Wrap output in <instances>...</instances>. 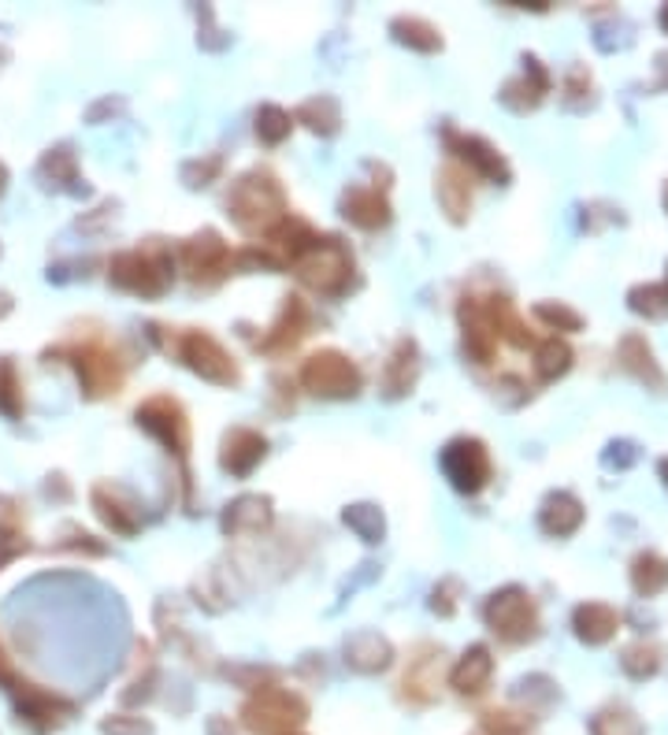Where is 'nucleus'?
Here are the masks:
<instances>
[{
  "label": "nucleus",
  "instance_id": "c756f323",
  "mask_svg": "<svg viewBox=\"0 0 668 735\" xmlns=\"http://www.w3.org/2000/svg\"><path fill=\"white\" fill-rule=\"evenodd\" d=\"M342 524L350 527L361 542H383V535H387V516H383L379 505L372 502H356V505H345L342 509Z\"/></svg>",
  "mask_w": 668,
  "mask_h": 735
},
{
  "label": "nucleus",
  "instance_id": "3c124183",
  "mask_svg": "<svg viewBox=\"0 0 668 735\" xmlns=\"http://www.w3.org/2000/svg\"><path fill=\"white\" fill-rule=\"evenodd\" d=\"M657 472H661V479H665V487H668V457H661V465H657Z\"/></svg>",
  "mask_w": 668,
  "mask_h": 735
},
{
  "label": "nucleus",
  "instance_id": "1a4fd4ad",
  "mask_svg": "<svg viewBox=\"0 0 668 735\" xmlns=\"http://www.w3.org/2000/svg\"><path fill=\"white\" fill-rule=\"evenodd\" d=\"M438 465L446 472L449 487L460 490V494H479V490L491 483V454L472 435L449 439L446 450L438 454Z\"/></svg>",
  "mask_w": 668,
  "mask_h": 735
},
{
  "label": "nucleus",
  "instance_id": "f3484780",
  "mask_svg": "<svg viewBox=\"0 0 668 735\" xmlns=\"http://www.w3.org/2000/svg\"><path fill=\"white\" fill-rule=\"evenodd\" d=\"M338 209H342L345 220L353 223V228L361 231H383L390 223V201L383 190H375V186H345L342 190V201H338Z\"/></svg>",
  "mask_w": 668,
  "mask_h": 735
},
{
  "label": "nucleus",
  "instance_id": "0eeeda50",
  "mask_svg": "<svg viewBox=\"0 0 668 735\" xmlns=\"http://www.w3.org/2000/svg\"><path fill=\"white\" fill-rule=\"evenodd\" d=\"M45 357H68L71 368L79 372V386L86 398H108L124 386V361L108 350L105 342H82V346H60Z\"/></svg>",
  "mask_w": 668,
  "mask_h": 735
},
{
  "label": "nucleus",
  "instance_id": "a211bd4d",
  "mask_svg": "<svg viewBox=\"0 0 668 735\" xmlns=\"http://www.w3.org/2000/svg\"><path fill=\"white\" fill-rule=\"evenodd\" d=\"M271 521H276V509H271L268 494H238L234 502H227L220 516L223 535L238 539V535H260L268 532Z\"/></svg>",
  "mask_w": 668,
  "mask_h": 735
},
{
  "label": "nucleus",
  "instance_id": "f8f14e48",
  "mask_svg": "<svg viewBox=\"0 0 668 735\" xmlns=\"http://www.w3.org/2000/svg\"><path fill=\"white\" fill-rule=\"evenodd\" d=\"M442 141H446V149L454 153V160H460V164H465L468 175H479V178H487V183H497V186H505L513 178L509 160L497 153V149L487 138L460 135V130L446 127V130H442Z\"/></svg>",
  "mask_w": 668,
  "mask_h": 735
},
{
  "label": "nucleus",
  "instance_id": "58836bf2",
  "mask_svg": "<svg viewBox=\"0 0 668 735\" xmlns=\"http://www.w3.org/2000/svg\"><path fill=\"white\" fill-rule=\"evenodd\" d=\"M535 316L542 319V324H550V327H558V331H579L583 327V316L576 313V308H569V305H553V301H542V305H535Z\"/></svg>",
  "mask_w": 668,
  "mask_h": 735
},
{
  "label": "nucleus",
  "instance_id": "6ab92c4d",
  "mask_svg": "<svg viewBox=\"0 0 668 735\" xmlns=\"http://www.w3.org/2000/svg\"><path fill=\"white\" fill-rule=\"evenodd\" d=\"M524 71L516 74V79H509L502 86V93H497V101H502L505 108H513V112H531V108H539L542 105V97L550 93V71L542 68L535 56H524Z\"/></svg>",
  "mask_w": 668,
  "mask_h": 735
},
{
  "label": "nucleus",
  "instance_id": "79ce46f5",
  "mask_svg": "<svg viewBox=\"0 0 668 735\" xmlns=\"http://www.w3.org/2000/svg\"><path fill=\"white\" fill-rule=\"evenodd\" d=\"M227 676L242 680L249 691H268L265 684L276 680V668H260V665H242V668H227Z\"/></svg>",
  "mask_w": 668,
  "mask_h": 735
},
{
  "label": "nucleus",
  "instance_id": "f704fd0d",
  "mask_svg": "<svg viewBox=\"0 0 668 735\" xmlns=\"http://www.w3.org/2000/svg\"><path fill=\"white\" fill-rule=\"evenodd\" d=\"M572 368V350L569 342H561V338H550V342L539 346V353H535V375H539L542 383H553L561 380L564 372Z\"/></svg>",
  "mask_w": 668,
  "mask_h": 735
},
{
  "label": "nucleus",
  "instance_id": "c03bdc74",
  "mask_svg": "<svg viewBox=\"0 0 668 735\" xmlns=\"http://www.w3.org/2000/svg\"><path fill=\"white\" fill-rule=\"evenodd\" d=\"M201 19H204V23H209V26H204V31L197 34V42H201L204 49H212V52L227 49V45H231V34H223L220 26L212 23V8H201Z\"/></svg>",
  "mask_w": 668,
  "mask_h": 735
},
{
  "label": "nucleus",
  "instance_id": "6e6552de",
  "mask_svg": "<svg viewBox=\"0 0 668 735\" xmlns=\"http://www.w3.org/2000/svg\"><path fill=\"white\" fill-rule=\"evenodd\" d=\"M483 620L487 628L494 631L505 643H528V639L539 635V612H535V602L524 587H502L494 591L491 598L483 602Z\"/></svg>",
  "mask_w": 668,
  "mask_h": 735
},
{
  "label": "nucleus",
  "instance_id": "4be33fe9",
  "mask_svg": "<svg viewBox=\"0 0 668 735\" xmlns=\"http://www.w3.org/2000/svg\"><path fill=\"white\" fill-rule=\"evenodd\" d=\"M617 353H620V368H624L628 375H635L638 383L646 386V390H654V394H665L668 390V380H665V372H661V364L654 361V350H651V342H646L643 335H624L620 338V346H617Z\"/></svg>",
  "mask_w": 668,
  "mask_h": 735
},
{
  "label": "nucleus",
  "instance_id": "8fccbe9b",
  "mask_svg": "<svg viewBox=\"0 0 668 735\" xmlns=\"http://www.w3.org/2000/svg\"><path fill=\"white\" fill-rule=\"evenodd\" d=\"M12 313V294H0V319Z\"/></svg>",
  "mask_w": 668,
  "mask_h": 735
},
{
  "label": "nucleus",
  "instance_id": "72a5a7b5",
  "mask_svg": "<svg viewBox=\"0 0 668 735\" xmlns=\"http://www.w3.org/2000/svg\"><path fill=\"white\" fill-rule=\"evenodd\" d=\"M661 657H665L661 646L638 639V643H632L624 654H620V665H624V673L632 676V680H651L657 668H661Z\"/></svg>",
  "mask_w": 668,
  "mask_h": 735
},
{
  "label": "nucleus",
  "instance_id": "bb28decb",
  "mask_svg": "<svg viewBox=\"0 0 668 735\" xmlns=\"http://www.w3.org/2000/svg\"><path fill=\"white\" fill-rule=\"evenodd\" d=\"M491 673H494L491 650L483 643H476L460 654V662L454 665V673H449V684H454V691H460V695H479L487 687V680H491Z\"/></svg>",
  "mask_w": 668,
  "mask_h": 735
},
{
  "label": "nucleus",
  "instance_id": "a878e982",
  "mask_svg": "<svg viewBox=\"0 0 668 735\" xmlns=\"http://www.w3.org/2000/svg\"><path fill=\"white\" fill-rule=\"evenodd\" d=\"M539 524L546 535H553V539H564V535L579 532L583 524V505L576 494H569V490H553V494H546V502L539 509Z\"/></svg>",
  "mask_w": 668,
  "mask_h": 735
},
{
  "label": "nucleus",
  "instance_id": "20e7f679",
  "mask_svg": "<svg viewBox=\"0 0 668 735\" xmlns=\"http://www.w3.org/2000/svg\"><path fill=\"white\" fill-rule=\"evenodd\" d=\"M108 282L124 294L156 301L172 290L175 260L164 245H145V249H124L108 260Z\"/></svg>",
  "mask_w": 668,
  "mask_h": 735
},
{
  "label": "nucleus",
  "instance_id": "dca6fc26",
  "mask_svg": "<svg viewBox=\"0 0 668 735\" xmlns=\"http://www.w3.org/2000/svg\"><path fill=\"white\" fill-rule=\"evenodd\" d=\"M457 316H460V331H465V353L472 357L476 364H491L494 346H497L491 308H487L479 298H465L457 308Z\"/></svg>",
  "mask_w": 668,
  "mask_h": 735
},
{
  "label": "nucleus",
  "instance_id": "864d4df0",
  "mask_svg": "<svg viewBox=\"0 0 668 735\" xmlns=\"http://www.w3.org/2000/svg\"><path fill=\"white\" fill-rule=\"evenodd\" d=\"M661 23H665V31H668V4H665V12H661Z\"/></svg>",
  "mask_w": 668,
  "mask_h": 735
},
{
  "label": "nucleus",
  "instance_id": "2eb2a0df",
  "mask_svg": "<svg viewBox=\"0 0 668 735\" xmlns=\"http://www.w3.org/2000/svg\"><path fill=\"white\" fill-rule=\"evenodd\" d=\"M265 457H268V439L253 428H231L220 442V468L234 479L253 476Z\"/></svg>",
  "mask_w": 668,
  "mask_h": 735
},
{
  "label": "nucleus",
  "instance_id": "2f4dec72",
  "mask_svg": "<svg viewBox=\"0 0 668 735\" xmlns=\"http://www.w3.org/2000/svg\"><path fill=\"white\" fill-rule=\"evenodd\" d=\"M253 130H257L260 145H282V141L290 138V130H294V116H290L286 108H279V105H260Z\"/></svg>",
  "mask_w": 668,
  "mask_h": 735
},
{
  "label": "nucleus",
  "instance_id": "a18cd8bd",
  "mask_svg": "<svg viewBox=\"0 0 668 735\" xmlns=\"http://www.w3.org/2000/svg\"><path fill=\"white\" fill-rule=\"evenodd\" d=\"M635 460H638L635 442H609V450H606V465L609 468H632Z\"/></svg>",
  "mask_w": 668,
  "mask_h": 735
},
{
  "label": "nucleus",
  "instance_id": "7ed1b4c3",
  "mask_svg": "<svg viewBox=\"0 0 668 735\" xmlns=\"http://www.w3.org/2000/svg\"><path fill=\"white\" fill-rule=\"evenodd\" d=\"M149 338L160 346V350L175 353L178 361L190 368L194 375H201L204 383L215 386H238L242 383V368L238 361L223 350V342H215L209 331H178L164 335V327L149 324Z\"/></svg>",
  "mask_w": 668,
  "mask_h": 735
},
{
  "label": "nucleus",
  "instance_id": "ea45409f",
  "mask_svg": "<svg viewBox=\"0 0 668 735\" xmlns=\"http://www.w3.org/2000/svg\"><path fill=\"white\" fill-rule=\"evenodd\" d=\"M31 550V542H26L23 527H15L12 521L0 524V564H8L12 558H19V553Z\"/></svg>",
  "mask_w": 668,
  "mask_h": 735
},
{
  "label": "nucleus",
  "instance_id": "ddd939ff",
  "mask_svg": "<svg viewBox=\"0 0 668 735\" xmlns=\"http://www.w3.org/2000/svg\"><path fill=\"white\" fill-rule=\"evenodd\" d=\"M90 505L97 513V521L108 527L119 539H134L141 532V502L134 498V490H127L124 483H93L90 490Z\"/></svg>",
  "mask_w": 668,
  "mask_h": 735
},
{
  "label": "nucleus",
  "instance_id": "9b49d317",
  "mask_svg": "<svg viewBox=\"0 0 668 735\" xmlns=\"http://www.w3.org/2000/svg\"><path fill=\"white\" fill-rule=\"evenodd\" d=\"M178 260H183V271L197 287H212L231 271V245L223 242L220 231L204 228L178 245Z\"/></svg>",
  "mask_w": 668,
  "mask_h": 735
},
{
  "label": "nucleus",
  "instance_id": "6e6d98bb",
  "mask_svg": "<svg viewBox=\"0 0 668 735\" xmlns=\"http://www.w3.org/2000/svg\"><path fill=\"white\" fill-rule=\"evenodd\" d=\"M665 201H668V194H665Z\"/></svg>",
  "mask_w": 668,
  "mask_h": 735
},
{
  "label": "nucleus",
  "instance_id": "39448f33",
  "mask_svg": "<svg viewBox=\"0 0 668 735\" xmlns=\"http://www.w3.org/2000/svg\"><path fill=\"white\" fill-rule=\"evenodd\" d=\"M301 386H305L313 398H324V401H345V398H356L364 386V372L361 364L353 361L350 353L342 350H316L308 357L305 364H301Z\"/></svg>",
  "mask_w": 668,
  "mask_h": 735
},
{
  "label": "nucleus",
  "instance_id": "a19ab883",
  "mask_svg": "<svg viewBox=\"0 0 668 735\" xmlns=\"http://www.w3.org/2000/svg\"><path fill=\"white\" fill-rule=\"evenodd\" d=\"M457 595H460V583L457 580H442L435 591H431V609L438 617H454L457 612Z\"/></svg>",
  "mask_w": 668,
  "mask_h": 735
},
{
  "label": "nucleus",
  "instance_id": "9d476101",
  "mask_svg": "<svg viewBox=\"0 0 668 735\" xmlns=\"http://www.w3.org/2000/svg\"><path fill=\"white\" fill-rule=\"evenodd\" d=\"M305 713H308V705L301 695L268 687V691H260L257 699L246 702L242 718H246V728L257 735H286L294 724L305 721Z\"/></svg>",
  "mask_w": 668,
  "mask_h": 735
},
{
  "label": "nucleus",
  "instance_id": "4c0bfd02",
  "mask_svg": "<svg viewBox=\"0 0 668 735\" xmlns=\"http://www.w3.org/2000/svg\"><path fill=\"white\" fill-rule=\"evenodd\" d=\"M223 172V156L220 153H204V156H194L183 164V183L190 186V190H204V186H212L215 178Z\"/></svg>",
  "mask_w": 668,
  "mask_h": 735
},
{
  "label": "nucleus",
  "instance_id": "5fc2aeb1",
  "mask_svg": "<svg viewBox=\"0 0 668 735\" xmlns=\"http://www.w3.org/2000/svg\"><path fill=\"white\" fill-rule=\"evenodd\" d=\"M4 60H8V52H4V49H0V63H4Z\"/></svg>",
  "mask_w": 668,
  "mask_h": 735
},
{
  "label": "nucleus",
  "instance_id": "f03ea898",
  "mask_svg": "<svg viewBox=\"0 0 668 735\" xmlns=\"http://www.w3.org/2000/svg\"><path fill=\"white\" fill-rule=\"evenodd\" d=\"M290 268H294V276L319 298H342L350 294V287L356 282V264H353L350 245L335 238V234H316V238L290 260Z\"/></svg>",
  "mask_w": 668,
  "mask_h": 735
},
{
  "label": "nucleus",
  "instance_id": "603ef678",
  "mask_svg": "<svg viewBox=\"0 0 668 735\" xmlns=\"http://www.w3.org/2000/svg\"><path fill=\"white\" fill-rule=\"evenodd\" d=\"M4 183H8V172H4V164H0V194H4Z\"/></svg>",
  "mask_w": 668,
  "mask_h": 735
},
{
  "label": "nucleus",
  "instance_id": "e433bc0d",
  "mask_svg": "<svg viewBox=\"0 0 668 735\" xmlns=\"http://www.w3.org/2000/svg\"><path fill=\"white\" fill-rule=\"evenodd\" d=\"M590 732L595 735H646L643 721H638L632 710H624V705H609V710H601L598 718L590 721Z\"/></svg>",
  "mask_w": 668,
  "mask_h": 735
},
{
  "label": "nucleus",
  "instance_id": "412c9836",
  "mask_svg": "<svg viewBox=\"0 0 668 735\" xmlns=\"http://www.w3.org/2000/svg\"><path fill=\"white\" fill-rule=\"evenodd\" d=\"M435 197H438V209L446 212L449 223H465L468 215H472V175H468L460 164L438 167Z\"/></svg>",
  "mask_w": 668,
  "mask_h": 735
},
{
  "label": "nucleus",
  "instance_id": "473e14b6",
  "mask_svg": "<svg viewBox=\"0 0 668 735\" xmlns=\"http://www.w3.org/2000/svg\"><path fill=\"white\" fill-rule=\"evenodd\" d=\"M628 308L646 319L668 316V282H643V287L628 290Z\"/></svg>",
  "mask_w": 668,
  "mask_h": 735
},
{
  "label": "nucleus",
  "instance_id": "7c9ffc66",
  "mask_svg": "<svg viewBox=\"0 0 668 735\" xmlns=\"http://www.w3.org/2000/svg\"><path fill=\"white\" fill-rule=\"evenodd\" d=\"M632 587H635V595H643V598L661 595L668 587V561L661 553H654V550L638 553L632 561Z\"/></svg>",
  "mask_w": 668,
  "mask_h": 735
},
{
  "label": "nucleus",
  "instance_id": "49530a36",
  "mask_svg": "<svg viewBox=\"0 0 668 735\" xmlns=\"http://www.w3.org/2000/svg\"><path fill=\"white\" fill-rule=\"evenodd\" d=\"M124 112H127V101L124 97H101L97 105L86 112V119L90 122H101V119H108V116H124Z\"/></svg>",
  "mask_w": 668,
  "mask_h": 735
},
{
  "label": "nucleus",
  "instance_id": "393cba45",
  "mask_svg": "<svg viewBox=\"0 0 668 735\" xmlns=\"http://www.w3.org/2000/svg\"><path fill=\"white\" fill-rule=\"evenodd\" d=\"M572 628H576V635L587 646H601L617 635L620 617L606 602H583V606H576V612H572Z\"/></svg>",
  "mask_w": 668,
  "mask_h": 735
},
{
  "label": "nucleus",
  "instance_id": "4468645a",
  "mask_svg": "<svg viewBox=\"0 0 668 735\" xmlns=\"http://www.w3.org/2000/svg\"><path fill=\"white\" fill-rule=\"evenodd\" d=\"M308 327H313V308L305 305V298L286 294V298H282V308H279L276 324H271L268 335L257 342V350L268 353V357L290 353L301 342V338L308 335Z\"/></svg>",
  "mask_w": 668,
  "mask_h": 735
},
{
  "label": "nucleus",
  "instance_id": "cd10ccee",
  "mask_svg": "<svg viewBox=\"0 0 668 735\" xmlns=\"http://www.w3.org/2000/svg\"><path fill=\"white\" fill-rule=\"evenodd\" d=\"M390 34H394V42L398 45H405V49H412V52H423V56H431V52H442V31L431 19H420V15H394L390 19Z\"/></svg>",
  "mask_w": 668,
  "mask_h": 735
},
{
  "label": "nucleus",
  "instance_id": "aec40b11",
  "mask_svg": "<svg viewBox=\"0 0 668 735\" xmlns=\"http://www.w3.org/2000/svg\"><path fill=\"white\" fill-rule=\"evenodd\" d=\"M417 380H420V346L412 338H398L387 364H383V398L387 401L405 398V394H412Z\"/></svg>",
  "mask_w": 668,
  "mask_h": 735
},
{
  "label": "nucleus",
  "instance_id": "de8ad7c7",
  "mask_svg": "<svg viewBox=\"0 0 668 735\" xmlns=\"http://www.w3.org/2000/svg\"><path fill=\"white\" fill-rule=\"evenodd\" d=\"M0 684H15L12 662H8V657H4V650H0Z\"/></svg>",
  "mask_w": 668,
  "mask_h": 735
},
{
  "label": "nucleus",
  "instance_id": "c9c22d12",
  "mask_svg": "<svg viewBox=\"0 0 668 735\" xmlns=\"http://www.w3.org/2000/svg\"><path fill=\"white\" fill-rule=\"evenodd\" d=\"M26 405H23V383H19V372L8 357H0V417L8 420H23Z\"/></svg>",
  "mask_w": 668,
  "mask_h": 735
},
{
  "label": "nucleus",
  "instance_id": "b1692460",
  "mask_svg": "<svg viewBox=\"0 0 668 735\" xmlns=\"http://www.w3.org/2000/svg\"><path fill=\"white\" fill-rule=\"evenodd\" d=\"M37 178H42L49 190H63V194H86V186H82V172H79V153H74V145H52L49 153L42 156V164H37Z\"/></svg>",
  "mask_w": 668,
  "mask_h": 735
},
{
  "label": "nucleus",
  "instance_id": "f257e3e1",
  "mask_svg": "<svg viewBox=\"0 0 668 735\" xmlns=\"http://www.w3.org/2000/svg\"><path fill=\"white\" fill-rule=\"evenodd\" d=\"M286 190L268 167H253V172L238 175L227 190V215L238 223L246 234H265L286 215Z\"/></svg>",
  "mask_w": 668,
  "mask_h": 735
},
{
  "label": "nucleus",
  "instance_id": "423d86ee",
  "mask_svg": "<svg viewBox=\"0 0 668 735\" xmlns=\"http://www.w3.org/2000/svg\"><path fill=\"white\" fill-rule=\"evenodd\" d=\"M134 423L145 435H153L167 454L183 460V476L186 483H190V472H186V457H190V420H186L183 401L172 398V394H153V398L138 405Z\"/></svg>",
  "mask_w": 668,
  "mask_h": 735
},
{
  "label": "nucleus",
  "instance_id": "c85d7f7f",
  "mask_svg": "<svg viewBox=\"0 0 668 735\" xmlns=\"http://www.w3.org/2000/svg\"><path fill=\"white\" fill-rule=\"evenodd\" d=\"M294 119L319 138H335L338 130H342V108H338V101L331 93H316V97L301 101Z\"/></svg>",
  "mask_w": 668,
  "mask_h": 735
},
{
  "label": "nucleus",
  "instance_id": "5701e85b",
  "mask_svg": "<svg viewBox=\"0 0 668 735\" xmlns=\"http://www.w3.org/2000/svg\"><path fill=\"white\" fill-rule=\"evenodd\" d=\"M342 654H345V665H350L353 673H364V676L383 673V668L394 662L390 639L379 635V631H356V635L345 639Z\"/></svg>",
  "mask_w": 668,
  "mask_h": 735
},
{
  "label": "nucleus",
  "instance_id": "37998d69",
  "mask_svg": "<svg viewBox=\"0 0 668 735\" xmlns=\"http://www.w3.org/2000/svg\"><path fill=\"white\" fill-rule=\"evenodd\" d=\"M101 732L105 735H153V724H149L145 718H108L105 724H101Z\"/></svg>",
  "mask_w": 668,
  "mask_h": 735
},
{
  "label": "nucleus",
  "instance_id": "09e8293b",
  "mask_svg": "<svg viewBox=\"0 0 668 735\" xmlns=\"http://www.w3.org/2000/svg\"><path fill=\"white\" fill-rule=\"evenodd\" d=\"M209 735H234V732L227 728V721H223V718H212L209 721Z\"/></svg>",
  "mask_w": 668,
  "mask_h": 735
}]
</instances>
